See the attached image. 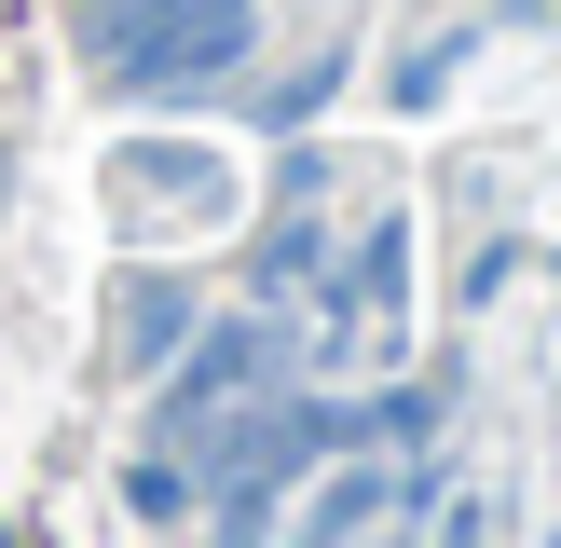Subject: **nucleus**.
Here are the masks:
<instances>
[{
	"mask_svg": "<svg viewBox=\"0 0 561 548\" xmlns=\"http://www.w3.org/2000/svg\"><path fill=\"white\" fill-rule=\"evenodd\" d=\"M329 438H343V411H316V398H274V384H261V398H247V411H219V425L206 438H192V453H206V521H219V535H261V521H274V493H288V480H316V453H329Z\"/></svg>",
	"mask_w": 561,
	"mask_h": 548,
	"instance_id": "nucleus-1",
	"label": "nucleus"
},
{
	"mask_svg": "<svg viewBox=\"0 0 561 548\" xmlns=\"http://www.w3.org/2000/svg\"><path fill=\"white\" fill-rule=\"evenodd\" d=\"M274 356H288V316H233V329H206L192 343V370L164 384V438H206L219 411H247L274 384Z\"/></svg>",
	"mask_w": 561,
	"mask_h": 548,
	"instance_id": "nucleus-2",
	"label": "nucleus"
},
{
	"mask_svg": "<svg viewBox=\"0 0 561 548\" xmlns=\"http://www.w3.org/2000/svg\"><path fill=\"white\" fill-rule=\"evenodd\" d=\"M301 521H316V535H383V521H425V466H383V453H370V466H343Z\"/></svg>",
	"mask_w": 561,
	"mask_h": 548,
	"instance_id": "nucleus-3",
	"label": "nucleus"
},
{
	"mask_svg": "<svg viewBox=\"0 0 561 548\" xmlns=\"http://www.w3.org/2000/svg\"><path fill=\"white\" fill-rule=\"evenodd\" d=\"M192 507H206V493H192V466H164V453L137 466V521H192Z\"/></svg>",
	"mask_w": 561,
	"mask_h": 548,
	"instance_id": "nucleus-4",
	"label": "nucleus"
},
{
	"mask_svg": "<svg viewBox=\"0 0 561 548\" xmlns=\"http://www.w3.org/2000/svg\"><path fill=\"white\" fill-rule=\"evenodd\" d=\"M316 261H329V233H316V219H288V233H274V301L316 288Z\"/></svg>",
	"mask_w": 561,
	"mask_h": 548,
	"instance_id": "nucleus-5",
	"label": "nucleus"
}]
</instances>
